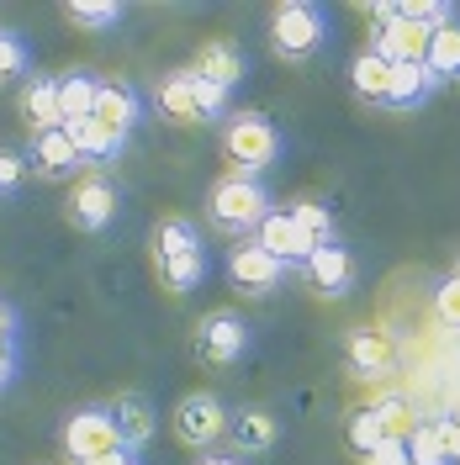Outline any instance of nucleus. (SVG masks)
I'll return each instance as SVG.
<instances>
[{
  "label": "nucleus",
  "instance_id": "f257e3e1",
  "mask_svg": "<svg viewBox=\"0 0 460 465\" xmlns=\"http://www.w3.org/2000/svg\"><path fill=\"white\" fill-rule=\"evenodd\" d=\"M154 270L170 296H191V291L206 281V243H202V228L191 217H159L154 223Z\"/></svg>",
  "mask_w": 460,
  "mask_h": 465
},
{
  "label": "nucleus",
  "instance_id": "f03ea898",
  "mask_svg": "<svg viewBox=\"0 0 460 465\" xmlns=\"http://www.w3.org/2000/svg\"><path fill=\"white\" fill-rule=\"evenodd\" d=\"M270 212H275V202H270V185L259 174L233 170L206 191V223L217 232H228V238H255Z\"/></svg>",
  "mask_w": 460,
  "mask_h": 465
},
{
  "label": "nucleus",
  "instance_id": "7ed1b4c3",
  "mask_svg": "<svg viewBox=\"0 0 460 465\" xmlns=\"http://www.w3.org/2000/svg\"><path fill=\"white\" fill-rule=\"evenodd\" d=\"M223 153L238 164V174H265L270 164H281L286 138L265 112H233L223 122Z\"/></svg>",
  "mask_w": 460,
  "mask_h": 465
},
{
  "label": "nucleus",
  "instance_id": "20e7f679",
  "mask_svg": "<svg viewBox=\"0 0 460 465\" xmlns=\"http://www.w3.org/2000/svg\"><path fill=\"white\" fill-rule=\"evenodd\" d=\"M323 43H328V11L317 0H286L270 11V48L281 58L302 64V58L323 54Z\"/></svg>",
  "mask_w": 460,
  "mask_h": 465
},
{
  "label": "nucleus",
  "instance_id": "39448f33",
  "mask_svg": "<svg viewBox=\"0 0 460 465\" xmlns=\"http://www.w3.org/2000/svg\"><path fill=\"white\" fill-rule=\"evenodd\" d=\"M122 450V434H116V418L106 402H90V407H75L64 418V455L69 465H85V460H101Z\"/></svg>",
  "mask_w": 460,
  "mask_h": 465
},
{
  "label": "nucleus",
  "instance_id": "423d86ee",
  "mask_svg": "<svg viewBox=\"0 0 460 465\" xmlns=\"http://www.w3.org/2000/svg\"><path fill=\"white\" fill-rule=\"evenodd\" d=\"M249 349H255V328L238 318L233 307H217V312H206V318L196 322V360H202V365L228 371V365H238Z\"/></svg>",
  "mask_w": 460,
  "mask_h": 465
},
{
  "label": "nucleus",
  "instance_id": "0eeeda50",
  "mask_svg": "<svg viewBox=\"0 0 460 465\" xmlns=\"http://www.w3.org/2000/svg\"><path fill=\"white\" fill-rule=\"evenodd\" d=\"M228 423H233V412L223 407L217 391H185L175 402V439L191 444V450H202V455L217 439H228Z\"/></svg>",
  "mask_w": 460,
  "mask_h": 465
},
{
  "label": "nucleus",
  "instance_id": "6e6552de",
  "mask_svg": "<svg viewBox=\"0 0 460 465\" xmlns=\"http://www.w3.org/2000/svg\"><path fill=\"white\" fill-rule=\"evenodd\" d=\"M116 217V185L112 174L101 170H85L75 180V191H69V202H64V223L75 232H106Z\"/></svg>",
  "mask_w": 460,
  "mask_h": 465
},
{
  "label": "nucleus",
  "instance_id": "1a4fd4ad",
  "mask_svg": "<svg viewBox=\"0 0 460 465\" xmlns=\"http://www.w3.org/2000/svg\"><path fill=\"white\" fill-rule=\"evenodd\" d=\"M27 170L48 185H64V180H80L85 174V159H80V143L69 127H48V133H32L27 138Z\"/></svg>",
  "mask_w": 460,
  "mask_h": 465
},
{
  "label": "nucleus",
  "instance_id": "9d476101",
  "mask_svg": "<svg viewBox=\"0 0 460 465\" xmlns=\"http://www.w3.org/2000/svg\"><path fill=\"white\" fill-rule=\"evenodd\" d=\"M291 275V264H281L275 254H265L255 238H244L238 249L228 254V281L238 291H249V296H270V291H281Z\"/></svg>",
  "mask_w": 460,
  "mask_h": 465
},
{
  "label": "nucleus",
  "instance_id": "9b49d317",
  "mask_svg": "<svg viewBox=\"0 0 460 465\" xmlns=\"http://www.w3.org/2000/svg\"><path fill=\"white\" fill-rule=\"evenodd\" d=\"M371 54L386 58L392 69H397V64H424V58H429V32L418 27V22H407L403 5H397V16H392L386 27H375Z\"/></svg>",
  "mask_w": 460,
  "mask_h": 465
},
{
  "label": "nucleus",
  "instance_id": "f8f14e48",
  "mask_svg": "<svg viewBox=\"0 0 460 465\" xmlns=\"http://www.w3.org/2000/svg\"><path fill=\"white\" fill-rule=\"evenodd\" d=\"M255 243L265 249V254H275L281 264H291V270H302V264H307V254H313V238L296 228V217H291V212H281V206L259 223Z\"/></svg>",
  "mask_w": 460,
  "mask_h": 465
},
{
  "label": "nucleus",
  "instance_id": "ddd939ff",
  "mask_svg": "<svg viewBox=\"0 0 460 465\" xmlns=\"http://www.w3.org/2000/svg\"><path fill=\"white\" fill-rule=\"evenodd\" d=\"M302 275L313 281L323 296H345L355 286V254L345 249V238H334V243H317L307 264H302Z\"/></svg>",
  "mask_w": 460,
  "mask_h": 465
},
{
  "label": "nucleus",
  "instance_id": "4468645a",
  "mask_svg": "<svg viewBox=\"0 0 460 465\" xmlns=\"http://www.w3.org/2000/svg\"><path fill=\"white\" fill-rule=\"evenodd\" d=\"M154 106L170 116V122H180V127H202V101H196V74H191V64L185 69H170L159 85H154Z\"/></svg>",
  "mask_w": 460,
  "mask_h": 465
},
{
  "label": "nucleus",
  "instance_id": "2eb2a0df",
  "mask_svg": "<svg viewBox=\"0 0 460 465\" xmlns=\"http://www.w3.org/2000/svg\"><path fill=\"white\" fill-rule=\"evenodd\" d=\"M106 407H112V418H116L122 450L144 455V444L154 439V429H159V412H154V402H148V397H138V391H122V397H112Z\"/></svg>",
  "mask_w": 460,
  "mask_h": 465
},
{
  "label": "nucleus",
  "instance_id": "dca6fc26",
  "mask_svg": "<svg viewBox=\"0 0 460 465\" xmlns=\"http://www.w3.org/2000/svg\"><path fill=\"white\" fill-rule=\"evenodd\" d=\"M95 122H106L112 133L133 138V127L144 122V95L133 80H106L101 85V101H95Z\"/></svg>",
  "mask_w": 460,
  "mask_h": 465
},
{
  "label": "nucleus",
  "instance_id": "f3484780",
  "mask_svg": "<svg viewBox=\"0 0 460 465\" xmlns=\"http://www.w3.org/2000/svg\"><path fill=\"white\" fill-rule=\"evenodd\" d=\"M16 106H22V122H27L32 133H48V127H64V106H58V74H32L22 95H16Z\"/></svg>",
  "mask_w": 460,
  "mask_h": 465
},
{
  "label": "nucleus",
  "instance_id": "a211bd4d",
  "mask_svg": "<svg viewBox=\"0 0 460 465\" xmlns=\"http://www.w3.org/2000/svg\"><path fill=\"white\" fill-rule=\"evenodd\" d=\"M101 74L95 69H64L58 74V106H64V127L75 122H90L95 116V101H101Z\"/></svg>",
  "mask_w": 460,
  "mask_h": 465
},
{
  "label": "nucleus",
  "instance_id": "6ab92c4d",
  "mask_svg": "<svg viewBox=\"0 0 460 465\" xmlns=\"http://www.w3.org/2000/svg\"><path fill=\"white\" fill-rule=\"evenodd\" d=\"M434 90H439V80L429 64H397L392 85H386V112H418L434 101Z\"/></svg>",
  "mask_w": 460,
  "mask_h": 465
},
{
  "label": "nucleus",
  "instance_id": "aec40b11",
  "mask_svg": "<svg viewBox=\"0 0 460 465\" xmlns=\"http://www.w3.org/2000/svg\"><path fill=\"white\" fill-rule=\"evenodd\" d=\"M69 133H75V143H80V159H85V170H101V174H106L116 159L127 153V138H122V133H112L106 122H95V116H90V122H75Z\"/></svg>",
  "mask_w": 460,
  "mask_h": 465
},
{
  "label": "nucleus",
  "instance_id": "412c9836",
  "mask_svg": "<svg viewBox=\"0 0 460 465\" xmlns=\"http://www.w3.org/2000/svg\"><path fill=\"white\" fill-rule=\"evenodd\" d=\"M228 439L244 450V455H265V450H275V439H281V423H275V412L270 407H238L228 423Z\"/></svg>",
  "mask_w": 460,
  "mask_h": 465
},
{
  "label": "nucleus",
  "instance_id": "4be33fe9",
  "mask_svg": "<svg viewBox=\"0 0 460 465\" xmlns=\"http://www.w3.org/2000/svg\"><path fill=\"white\" fill-rule=\"evenodd\" d=\"M191 69H196V74H206V80H217L223 90H233L238 80H244V54L233 48L228 37H212L206 48H196Z\"/></svg>",
  "mask_w": 460,
  "mask_h": 465
},
{
  "label": "nucleus",
  "instance_id": "5701e85b",
  "mask_svg": "<svg viewBox=\"0 0 460 465\" xmlns=\"http://www.w3.org/2000/svg\"><path fill=\"white\" fill-rule=\"evenodd\" d=\"M349 85L360 101H375V106H386V85H392V64L386 58H375L371 48L365 54L349 58Z\"/></svg>",
  "mask_w": 460,
  "mask_h": 465
},
{
  "label": "nucleus",
  "instance_id": "b1692460",
  "mask_svg": "<svg viewBox=\"0 0 460 465\" xmlns=\"http://www.w3.org/2000/svg\"><path fill=\"white\" fill-rule=\"evenodd\" d=\"M434 69V80L439 85H455L460 80V22H450V27H439L429 37V58H424Z\"/></svg>",
  "mask_w": 460,
  "mask_h": 465
},
{
  "label": "nucleus",
  "instance_id": "393cba45",
  "mask_svg": "<svg viewBox=\"0 0 460 465\" xmlns=\"http://www.w3.org/2000/svg\"><path fill=\"white\" fill-rule=\"evenodd\" d=\"M345 354H349V371L355 376H381L386 371V339L371 333V328H355L345 339Z\"/></svg>",
  "mask_w": 460,
  "mask_h": 465
},
{
  "label": "nucleus",
  "instance_id": "a878e982",
  "mask_svg": "<svg viewBox=\"0 0 460 465\" xmlns=\"http://www.w3.org/2000/svg\"><path fill=\"white\" fill-rule=\"evenodd\" d=\"M122 16H127L122 0H69V5H64V22H75V27H85V32H106V27H116Z\"/></svg>",
  "mask_w": 460,
  "mask_h": 465
},
{
  "label": "nucleus",
  "instance_id": "bb28decb",
  "mask_svg": "<svg viewBox=\"0 0 460 465\" xmlns=\"http://www.w3.org/2000/svg\"><path fill=\"white\" fill-rule=\"evenodd\" d=\"M27 85L32 80V48H27V37L22 32H11V27H0V85Z\"/></svg>",
  "mask_w": 460,
  "mask_h": 465
},
{
  "label": "nucleus",
  "instance_id": "cd10ccee",
  "mask_svg": "<svg viewBox=\"0 0 460 465\" xmlns=\"http://www.w3.org/2000/svg\"><path fill=\"white\" fill-rule=\"evenodd\" d=\"M407 455H413V465H450L445 460V423L439 418H418L413 434H407Z\"/></svg>",
  "mask_w": 460,
  "mask_h": 465
},
{
  "label": "nucleus",
  "instance_id": "c85d7f7f",
  "mask_svg": "<svg viewBox=\"0 0 460 465\" xmlns=\"http://www.w3.org/2000/svg\"><path fill=\"white\" fill-rule=\"evenodd\" d=\"M345 439H349V450L365 460L375 444H386V429H381V418H375V407H360V412H349V429H345Z\"/></svg>",
  "mask_w": 460,
  "mask_h": 465
},
{
  "label": "nucleus",
  "instance_id": "c756f323",
  "mask_svg": "<svg viewBox=\"0 0 460 465\" xmlns=\"http://www.w3.org/2000/svg\"><path fill=\"white\" fill-rule=\"evenodd\" d=\"M291 217H296V228L313 238V249H317V243H334V238H339V228H334V212H328V206L296 202V206H291Z\"/></svg>",
  "mask_w": 460,
  "mask_h": 465
},
{
  "label": "nucleus",
  "instance_id": "7c9ffc66",
  "mask_svg": "<svg viewBox=\"0 0 460 465\" xmlns=\"http://www.w3.org/2000/svg\"><path fill=\"white\" fill-rule=\"evenodd\" d=\"M403 16H407V22H418V27L429 32V37H434L439 27L460 22V16H455V5H445V0H407V5H403Z\"/></svg>",
  "mask_w": 460,
  "mask_h": 465
},
{
  "label": "nucleus",
  "instance_id": "2f4dec72",
  "mask_svg": "<svg viewBox=\"0 0 460 465\" xmlns=\"http://www.w3.org/2000/svg\"><path fill=\"white\" fill-rule=\"evenodd\" d=\"M27 153L22 148H0V202H16L27 185Z\"/></svg>",
  "mask_w": 460,
  "mask_h": 465
},
{
  "label": "nucleus",
  "instance_id": "473e14b6",
  "mask_svg": "<svg viewBox=\"0 0 460 465\" xmlns=\"http://www.w3.org/2000/svg\"><path fill=\"white\" fill-rule=\"evenodd\" d=\"M375 418H381L386 439H407V434H413V423H418V412H413L403 397H386V402H375Z\"/></svg>",
  "mask_w": 460,
  "mask_h": 465
},
{
  "label": "nucleus",
  "instance_id": "72a5a7b5",
  "mask_svg": "<svg viewBox=\"0 0 460 465\" xmlns=\"http://www.w3.org/2000/svg\"><path fill=\"white\" fill-rule=\"evenodd\" d=\"M191 74H196V69H191ZM228 95L233 90H223L217 80H206V74H196V101H202L206 122H223V116H228Z\"/></svg>",
  "mask_w": 460,
  "mask_h": 465
},
{
  "label": "nucleus",
  "instance_id": "f704fd0d",
  "mask_svg": "<svg viewBox=\"0 0 460 465\" xmlns=\"http://www.w3.org/2000/svg\"><path fill=\"white\" fill-rule=\"evenodd\" d=\"M434 312L450 322V328H460V275H455V270L434 286Z\"/></svg>",
  "mask_w": 460,
  "mask_h": 465
},
{
  "label": "nucleus",
  "instance_id": "c9c22d12",
  "mask_svg": "<svg viewBox=\"0 0 460 465\" xmlns=\"http://www.w3.org/2000/svg\"><path fill=\"white\" fill-rule=\"evenodd\" d=\"M365 465H413V455H407V439H386V444H375L371 455H365Z\"/></svg>",
  "mask_w": 460,
  "mask_h": 465
},
{
  "label": "nucleus",
  "instance_id": "e433bc0d",
  "mask_svg": "<svg viewBox=\"0 0 460 465\" xmlns=\"http://www.w3.org/2000/svg\"><path fill=\"white\" fill-rule=\"evenodd\" d=\"M16 376H22V344H5L0 339V391H11Z\"/></svg>",
  "mask_w": 460,
  "mask_h": 465
},
{
  "label": "nucleus",
  "instance_id": "4c0bfd02",
  "mask_svg": "<svg viewBox=\"0 0 460 465\" xmlns=\"http://www.w3.org/2000/svg\"><path fill=\"white\" fill-rule=\"evenodd\" d=\"M0 339L5 344H22V312H16V302L0 291Z\"/></svg>",
  "mask_w": 460,
  "mask_h": 465
},
{
  "label": "nucleus",
  "instance_id": "58836bf2",
  "mask_svg": "<svg viewBox=\"0 0 460 465\" xmlns=\"http://www.w3.org/2000/svg\"><path fill=\"white\" fill-rule=\"evenodd\" d=\"M445 423V460L460 465V418H439Z\"/></svg>",
  "mask_w": 460,
  "mask_h": 465
},
{
  "label": "nucleus",
  "instance_id": "ea45409f",
  "mask_svg": "<svg viewBox=\"0 0 460 465\" xmlns=\"http://www.w3.org/2000/svg\"><path fill=\"white\" fill-rule=\"evenodd\" d=\"M85 465H144L133 450H112V455H101V460H85Z\"/></svg>",
  "mask_w": 460,
  "mask_h": 465
},
{
  "label": "nucleus",
  "instance_id": "a19ab883",
  "mask_svg": "<svg viewBox=\"0 0 460 465\" xmlns=\"http://www.w3.org/2000/svg\"><path fill=\"white\" fill-rule=\"evenodd\" d=\"M196 465H244V460H238V455H202Z\"/></svg>",
  "mask_w": 460,
  "mask_h": 465
},
{
  "label": "nucleus",
  "instance_id": "79ce46f5",
  "mask_svg": "<svg viewBox=\"0 0 460 465\" xmlns=\"http://www.w3.org/2000/svg\"><path fill=\"white\" fill-rule=\"evenodd\" d=\"M455 275H460V260H455Z\"/></svg>",
  "mask_w": 460,
  "mask_h": 465
}]
</instances>
